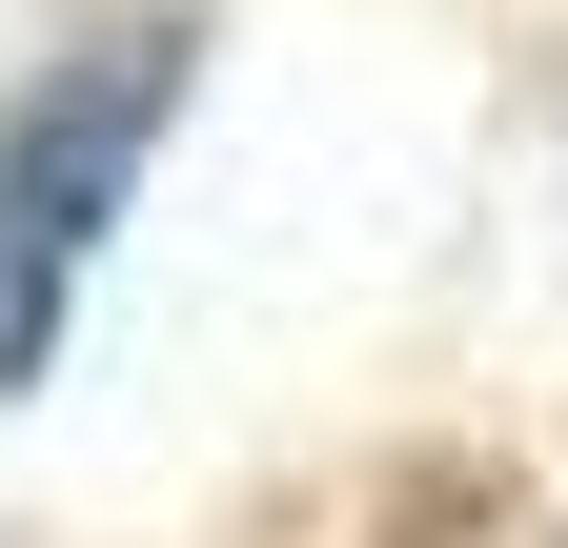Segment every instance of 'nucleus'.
I'll list each match as a JSON object with an SVG mask.
<instances>
[{
	"label": "nucleus",
	"instance_id": "1",
	"mask_svg": "<svg viewBox=\"0 0 568 548\" xmlns=\"http://www.w3.org/2000/svg\"><path fill=\"white\" fill-rule=\"evenodd\" d=\"M163 102H183V0H142L122 41H82L21 122H0V386H41V346H61V305H82L142 143H163Z\"/></svg>",
	"mask_w": 568,
	"mask_h": 548
}]
</instances>
